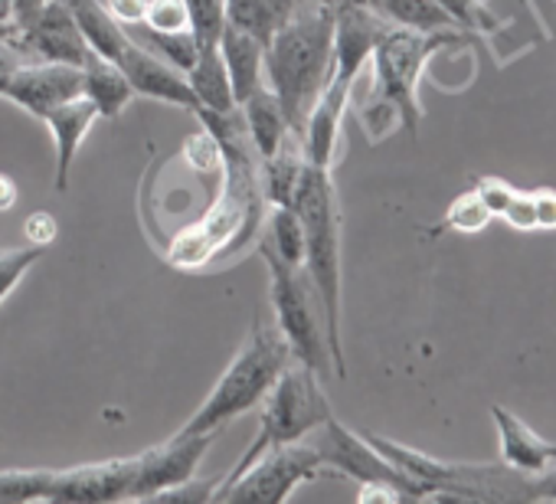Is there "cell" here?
<instances>
[{
	"mask_svg": "<svg viewBox=\"0 0 556 504\" xmlns=\"http://www.w3.org/2000/svg\"><path fill=\"white\" fill-rule=\"evenodd\" d=\"M334 63V11L302 0L295 14L265 43V83L282 102L292 131L302 138L305 118L328 83Z\"/></svg>",
	"mask_w": 556,
	"mask_h": 504,
	"instance_id": "obj_1",
	"label": "cell"
},
{
	"mask_svg": "<svg viewBox=\"0 0 556 504\" xmlns=\"http://www.w3.org/2000/svg\"><path fill=\"white\" fill-rule=\"evenodd\" d=\"M390 27L393 24L374 4H351V8L334 11V63L302 131V148H305L308 164L331 167L338 144H341L344 112H348L354 83L361 70L370 63L374 47Z\"/></svg>",
	"mask_w": 556,
	"mask_h": 504,
	"instance_id": "obj_2",
	"label": "cell"
},
{
	"mask_svg": "<svg viewBox=\"0 0 556 504\" xmlns=\"http://www.w3.org/2000/svg\"><path fill=\"white\" fill-rule=\"evenodd\" d=\"M292 210L302 223L305 239V273L318 289L325 325H328V348L334 361V377H348L344 361V338H341V203L331 180V167L305 164L299 180Z\"/></svg>",
	"mask_w": 556,
	"mask_h": 504,
	"instance_id": "obj_3",
	"label": "cell"
},
{
	"mask_svg": "<svg viewBox=\"0 0 556 504\" xmlns=\"http://www.w3.org/2000/svg\"><path fill=\"white\" fill-rule=\"evenodd\" d=\"M471 37L462 30H409L390 27L370 53L374 63V92L364 105V125L377 115H393L409 138L419 135L422 105H419V79L429 60L448 47H462Z\"/></svg>",
	"mask_w": 556,
	"mask_h": 504,
	"instance_id": "obj_4",
	"label": "cell"
},
{
	"mask_svg": "<svg viewBox=\"0 0 556 504\" xmlns=\"http://www.w3.org/2000/svg\"><path fill=\"white\" fill-rule=\"evenodd\" d=\"M292 361H295L292 348L286 335L278 331V325H268L258 318L245 344L236 351L229 367L219 374V380L206 393V400L177 432H219L226 423H232L236 416L262 403Z\"/></svg>",
	"mask_w": 556,
	"mask_h": 504,
	"instance_id": "obj_5",
	"label": "cell"
},
{
	"mask_svg": "<svg viewBox=\"0 0 556 504\" xmlns=\"http://www.w3.org/2000/svg\"><path fill=\"white\" fill-rule=\"evenodd\" d=\"M331 403L328 393L321 387V377L315 370H308L305 364L292 361L282 377L275 380V387L265 396V410L258 416L255 436L249 439L245 452L239 455V462L216 481V491L232 484L258 455H265L275 445H286V442H299L305 436H312L325 419H331ZM213 491V494H216Z\"/></svg>",
	"mask_w": 556,
	"mask_h": 504,
	"instance_id": "obj_6",
	"label": "cell"
},
{
	"mask_svg": "<svg viewBox=\"0 0 556 504\" xmlns=\"http://www.w3.org/2000/svg\"><path fill=\"white\" fill-rule=\"evenodd\" d=\"M258 252L268 266V295H271L278 331L286 335L292 357L325 380L328 374H334V361H331L325 308L315 282L308 279L305 266L278 260L265 242H258Z\"/></svg>",
	"mask_w": 556,
	"mask_h": 504,
	"instance_id": "obj_7",
	"label": "cell"
},
{
	"mask_svg": "<svg viewBox=\"0 0 556 504\" xmlns=\"http://www.w3.org/2000/svg\"><path fill=\"white\" fill-rule=\"evenodd\" d=\"M377 452H383L390 462H396L403 471H409L416 481L429 488L439 501H530L527 475L514 471L510 465H465V462H442L419 449H409L396 439L367 436Z\"/></svg>",
	"mask_w": 556,
	"mask_h": 504,
	"instance_id": "obj_8",
	"label": "cell"
},
{
	"mask_svg": "<svg viewBox=\"0 0 556 504\" xmlns=\"http://www.w3.org/2000/svg\"><path fill=\"white\" fill-rule=\"evenodd\" d=\"M328 475L318 445L312 442V436L299 439V442H286L275 445L265 455H258L232 484L219 488L213 494V501H265V504H278L289 501L302 484L315 481Z\"/></svg>",
	"mask_w": 556,
	"mask_h": 504,
	"instance_id": "obj_9",
	"label": "cell"
},
{
	"mask_svg": "<svg viewBox=\"0 0 556 504\" xmlns=\"http://www.w3.org/2000/svg\"><path fill=\"white\" fill-rule=\"evenodd\" d=\"M318 452H321V462L328 468V475H348V478H357V481H380V484H393L403 497L409 501H426L432 497L429 488L422 481H416L409 471H403L396 462H390L383 452H377L370 445L367 436L361 432H351L344 423H338L334 416L325 419L315 432H312Z\"/></svg>",
	"mask_w": 556,
	"mask_h": 504,
	"instance_id": "obj_10",
	"label": "cell"
},
{
	"mask_svg": "<svg viewBox=\"0 0 556 504\" xmlns=\"http://www.w3.org/2000/svg\"><path fill=\"white\" fill-rule=\"evenodd\" d=\"M213 442H216V432H174L161 445L138 452L131 501H154L157 491H164L184 478H193Z\"/></svg>",
	"mask_w": 556,
	"mask_h": 504,
	"instance_id": "obj_11",
	"label": "cell"
},
{
	"mask_svg": "<svg viewBox=\"0 0 556 504\" xmlns=\"http://www.w3.org/2000/svg\"><path fill=\"white\" fill-rule=\"evenodd\" d=\"M14 43L21 47L27 60H37V63H70L83 70L92 56H99L92 53L83 30L76 27V21L70 17V11L60 0H50L30 24H24L14 34Z\"/></svg>",
	"mask_w": 556,
	"mask_h": 504,
	"instance_id": "obj_12",
	"label": "cell"
},
{
	"mask_svg": "<svg viewBox=\"0 0 556 504\" xmlns=\"http://www.w3.org/2000/svg\"><path fill=\"white\" fill-rule=\"evenodd\" d=\"M135 468V455L53 468L50 501H131Z\"/></svg>",
	"mask_w": 556,
	"mask_h": 504,
	"instance_id": "obj_13",
	"label": "cell"
},
{
	"mask_svg": "<svg viewBox=\"0 0 556 504\" xmlns=\"http://www.w3.org/2000/svg\"><path fill=\"white\" fill-rule=\"evenodd\" d=\"M76 96H83V70L79 66L37 63V60H27L14 73V79H11V86L4 92L8 102H14L17 109H24L27 115L40 118V122L56 105H63V102H70Z\"/></svg>",
	"mask_w": 556,
	"mask_h": 504,
	"instance_id": "obj_14",
	"label": "cell"
},
{
	"mask_svg": "<svg viewBox=\"0 0 556 504\" xmlns=\"http://www.w3.org/2000/svg\"><path fill=\"white\" fill-rule=\"evenodd\" d=\"M115 63L128 76L135 96H144V99H154V102H164V105H174V109H187L193 115L200 112V102H197V96H193V89L187 83V73H180L170 63H164L161 56H154L138 40L128 37V43H125V50L118 53Z\"/></svg>",
	"mask_w": 556,
	"mask_h": 504,
	"instance_id": "obj_15",
	"label": "cell"
},
{
	"mask_svg": "<svg viewBox=\"0 0 556 504\" xmlns=\"http://www.w3.org/2000/svg\"><path fill=\"white\" fill-rule=\"evenodd\" d=\"M494 426H497V439H501V462L510 465L514 471L533 478L543 468H549L556 462V445L549 439H543L540 432H533L520 416H514L510 410H504L501 403L491 406Z\"/></svg>",
	"mask_w": 556,
	"mask_h": 504,
	"instance_id": "obj_16",
	"label": "cell"
},
{
	"mask_svg": "<svg viewBox=\"0 0 556 504\" xmlns=\"http://www.w3.org/2000/svg\"><path fill=\"white\" fill-rule=\"evenodd\" d=\"M96 118H99V112H96V105H92L86 96H76V99L56 105V109L43 118V125H47L50 135H53V148H56V190H60V193L70 190L73 161H76V154H79L86 135L92 131Z\"/></svg>",
	"mask_w": 556,
	"mask_h": 504,
	"instance_id": "obj_17",
	"label": "cell"
},
{
	"mask_svg": "<svg viewBox=\"0 0 556 504\" xmlns=\"http://www.w3.org/2000/svg\"><path fill=\"white\" fill-rule=\"evenodd\" d=\"M239 109H242L239 112L242 131L252 141V148L262 154V161L271 158L278 148H282L295 135L292 125H289V115H286L282 102H278V96L268 86H262L249 99H242Z\"/></svg>",
	"mask_w": 556,
	"mask_h": 504,
	"instance_id": "obj_18",
	"label": "cell"
},
{
	"mask_svg": "<svg viewBox=\"0 0 556 504\" xmlns=\"http://www.w3.org/2000/svg\"><path fill=\"white\" fill-rule=\"evenodd\" d=\"M216 50H219V56L226 63L236 105L242 99H249L255 89L265 86V43H258L255 37H249V34H242V30L226 24L223 34H219Z\"/></svg>",
	"mask_w": 556,
	"mask_h": 504,
	"instance_id": "obj_19",
	"label": "cell"
},
{
	"mask_svg": "<svg viewBox=\"0 0 556 504\" xmlns=\"http://www.w3.org/2000/svg\"><path fill=\"white\" fill-rule=\"evenodd\" d=\"M83 96L96 105L99 118L115 122L128 109V102L135 99V89H131V83H128V76L122 73L118 63L92 56L83 66Z\"/></svg>",
	"mask_w": 556,
	"mask_h": 504,
	"instance_id": "obj_20",
	"label": "cell"
},
{
	"mask_svg": "<svg viewBox=\"0 0 556 504\" xmlns=\"http://www.w3.org/2000/svg\"><path fill=\"white\" fill-rule=\"evenodd\" d=\"M187 83H190V89H193V96L200 102V112H216V115L239 112L236 96H232V86H229L226 63H223V56H219L216 47H200L197 63L187 70Z\"/></svg>",
	"mask_w": 556,
	"mask_h": 504,
	"instance_id": "obj_21",
	"label": "cell"
},
{
	"mask_svg": "<svg viewBox=\"0 0 556 504\" xmlns=\"http://www.w3.org/2000/svg\"><path fill=\"white\" fill-rule=\"evenodd\" d=\"M60 4L70 11V17L76 21V27L83 30L86 43L92 47V53H99L102 60H118V53L128 43L125 27L109 14V8L102 0H60Z\"/></svg>",
	"mask_w": 556,
	"mask_h": 504,
	"instance_id": "obj_22",
	"label": "cell"
},
{
	"mask_svg": "<svg viewBox=\"0 0 556 504\" xmlns=\"http://www.w3.org/2000/svg\"><path fill=\"white\" fill-rule=\"evenodd\" d=\"M226 4V24L255 37L258 43H268L286 21L295 14L302 0H223Z\"/></svg>",
	"mask_w": 556,
	"mask_h": 504,
	"instance_id": "obj_23",
	"label": "cell"
},
{
	"mask_svg": "<svg viewBox=\"0 0 556 504\" xmlns=\"http://www.w3.org/2000/svg\"><path fill=\"white\" fill-rule=\"evenodd\" d=\"M305 164L308 158H305L299 135H292L271 158H265V197L271 206H292Z\"/></svg>",
	"mask_w": 556,
	"mask_h": 504,
	"instance_id": "obj_24",
	"label": "cell"
},
{
	"mask_svg": "<svg viewBox=\"0 0 556 504\" xmlns=\"http://www.w3.org/2000/svg\"><path fill=\"white\" fill-rule=\"evenodd\" d=\"M374 8L396 27L409 30H458L439 0H374ZM465 34V30H462Z\"/></svg>",
	"mask_w": 556,
	"mask_h": 504,
	"instance_id": "obj_25",
	"label": "cell"
},
{
	"mask_svg": "<svg viewBox=\"0 0 556 504\" xmlns=\"http://www.w3.org/2000/svg\"><path fill=\"white\" fill-rule=\"evenodd\" d=\"M138 34H128L131 40H138L141 47H148L154 56H161L164 63H170L174 70L187 73L197 56H200V43L190 30H177V34H157V30H148L141 24H135Z\"/></svg>",
	"mask_w": 556,
	"mask_h": 504,
	"instance_id": "obj_26",
	"label": "cell"
},
{
	"mask_svg": "<svg viewBox=\"0 0 556 504\" xmlns=\"http://www.w3.org/2000/svg\"><path fill=\"white\" fill-rule=\"evenodd\" d=\"M278 260H286L292 266L305 263V239H302V223L292 206H271L268 219V236L262 239Z\"/></svg>",
	"mask_w": 556,
	"mask_h": 504,
	"instance_id": "obj_27",
	"label": "cell"
},
{
	"mask_svg": "<svg viewBox=\"0 0 556 504\" xmlns=\"http://www.w3.org/2000/svg\"><path fill=\"white\" fill-rule=\"evenodd\" d=\"M53 468H0V504L50 501Z\"/></svg>",
	"mask_w": 556,
	"mask_h": 504,
	"instance_id": "obj_28",
	"label": "cell"
},
{
	"mask_svg": "<svg viewBox=\"0 0 556 504\" xmlns=\"http://www.w3.org/2000/svg\"><path fill=\"white\" fill-rule=\"evenodd\" d=\"M47 256L43 245H17V249H4L0 252V305L11 299V292L24 282V276Z\"/></svg>",
	"mask_w": 556,
	"mask_h": 504,
	"instance_id": "obj_29",
	"label": "cell"
},
{
	"mask_svg": "<svg viewBox=\"0 0 556 504\" xmlns=\"http://www.w3.org/2000/svg\"><path fill=\"white\" fill-rule=\"evenodd\" d=\"M442 11L455 21L458 30H465L468 37H478V34H497L501 30V21H494L488 0H439Z\"/></svg>",
	"mask_w": 556,
	"mask_h": 504,
	"instance_id": "obj_30",
	"label": "cell"
},
{
	"mask_svg": "<svg viewBox=\"0 0 556 504\" xmlns=\"http://www.w3.org/2000/svg\"><path fill=\"white\" fill-rule=\"evenodd\" d=\"M187 17H190V34L197 37L200 47H216L219 34L226 27V4L223 0H184Z\"/></svg>",
	"mask_w": 556,
	"mask_h": 504,
	"instance_id": "obj_31",
	"label": "cell"
},
{
	"mask_svg": "<svg viewBox=\"0 0 556 504\" xmlns=\"http://www.w3.org/2000/svg\"><path fill=\"white\" fill-rule=\"evenodd\" d=\"M491 219H494V216H491V210L481 203V197H478L475 190H468V193H462V197L448 206V213H445V219H442V226H439V229L481 232Z\"/></svg>",
	"mask_w": 556,
	"mask_h": 504,
	"instance_id": "obj_32",
	"label": "cell"
},
{
	"mask_svg": "<svg viewBox=\"0 0 556 504\" xmlns=\"http://www.w3.org/2000/svg\"><path fill=\"white\" fill-rule=\"evenodd\" d=\"M141 27L157 30V34H177V30H190V17H187V4L184 0H148Z\"/></svg>",
	"mask_w": 556,
	"mask_h": 504,
	"instance_id": "obj_33",
	"label": "cell"
},
{
	"mask_svg": "<svg viewBox=\"0 0 556 504\" xmlns=\"http://www.w3.org/2000/svg\"><path fill=\"white\" fill-rule=\"evenodd\" d=\"M213 491H216V481L213 478H184L164 491L154 494V501H187V504H200V501H213Z\"/></svg>",
	"mask_w": 556,
	"mask_h": 504,
	"instance_id": "obj_34",
	"label": "cell"
},
{
	"mask_svg": "<svg viewBox=\"0 0 556 504\" xmlns=\"http://www.w3.org/2000/svg\"><path fill=\"white\" fill-rule=\"evenodd\" d=\"M475 193L481 197V203L491 210V216H501L504 210H507V203L514 200V187L510 184H504L501 177H478V184H475Z\"/></svg>",
	"mask_w": 556,
	"mask_h": 504,
	"instance_id": "obj_35",
	"label": "cell"
},
{
	"mask_svg": "<svg viewBox=\"0 0 556 504\" xmlns=\"http://www.w3.org/2000/svg\"><path fill=\"white\" fill-rule=\"evenodd\" d=\"M501 219L510 223L514 229H536V216H533V200H530V193L517 190L514 200L507 203V210L501 213Z\"/></svg>",
	"mask_w": 556,
	"mask_h": 504,
	"instance_id": "obj_36",
	"label": "cell"
},
{
	"mask_svg": "<svg viewBox=\"0 0 556 504\" xmlns=\"http://www.w3.org/2000/svg\"><path fill=\"white\" fill-rule=\"evenodd\" d=\"M24 232H27V242L50 249V245L56 242V232H60V226H56V219H53L50 213H43V210H40V213H34V216L27 219Z\"/></svg>",
	"mask_w": 556,
	"mask_h": 504,
	"instance_id": "obj_37",
	"label": "cell"
},
{
	"mask_svg": "<svg viewBox=\"0 0 556 504\" xmlns=\"http://www.w3.org/2000/svg\"><path fill=\"white\" fill-rule=\"evenodd\" d=\"M24 63H27V56L21 53V47L14 43V37L0 43V99H4V92H8V86H11V79H14V73H17Z\"/></svg>",
	"mask_w": 556,
	"mask_h": 504,
	"instance_id": "obj_38",
	"label": "cell"
},
{
	"mask_svg": "<svg viewBox=\"0 0 556 504\" xmlns=\"http://www.w3.org/2000/svg\"><path fill=\"white\" fill-rule=\"evenodd\" d=\"M102 4L109 8V14H112L122 27H135V24H141V17H144L148 0H102Z\"/></svg>",
	"mask_w": 556,
	"mask_h": 504,
	"instance_id": "obj_39",
	"label": "cell"
},
{
	"mask_svg": "<svg viewBox=\"0 0 556 504\" xmlns=\"http://www.w3.org/2000/svg\"><path fill=\"white\" fill-rule=\"evenodd\" d=\"M533 216L536 229H556V190H533Z\"/></svg>",
	"mask_w": 556,
	"mask_h": 504,
	"instance_id": "obj_40",
	"label": "cell"
},
{
	"mask_svg": "<svg viewBox=\"0 0 556 504\" xmlns=\"http://www.w3.org/2000/svg\"><path fill=\"white\" fill-rule=\"evenodd\" d=\"M527 491H530V501L540 497V501H556V462L549 468H543L540 475H533L527 481Z\"/></svg>",
	"mask_w": 556,
	"mask_h": 504,
	"instance_id": "obj_41",
	"label": "cell"
},
{
	"mask_svg": "<svg viewBox=\"0 0 556 504\" xmlns=\"http://www.w3.org/2000/svg\"><path fill=\"white\" fill-rule=\"evenodd\" d=\"M47 4H50V0H8V8H11V24L21 30V27L30 24Z\"/></svg>",
	"mask_w": 556,
	"mask_h": 504,
	"instance_id": "obj_42",
	"label": "cell"
},
{
	"mask_svg": "<svg viewBox=\"0 0 556 504\" xmlns=\"http://www.w3.org/2000/svg\"><path fill=\"white\" fill-rule=\"evenodd\" d=\"M361 501H403V494L393 484H380V481H361Z\"/></svg>",
	"mask_w": 556,
	"mask_h": 504,
	"instance_id": "obj_43",
	"label": "cell"
},
{
	"mask_svg": "<svg viewBox=\"0 0 556 504\" xmlns=\"http://www.w3.org/2000/svg\"><path fill=\"white\" fill-rule=\"evenodd\" d=\"M17 197H21V190H17V184H14V177L0 171V213H4V210H14Z\"/></svg>",
	"mask_w": 556,
	"mask_h": 504,
	"instance_id": "obj_44",
	"label": "cell"
},
{
	"mask_svg": "<svg viewBox=\"0 0 556 504\" xmlns=\"http://www.w3.org/2000/svg\"><path fill=\"white\" fill-rule=\"evenodd\" d=\"M321 8H331V11H341V8H351V4H374V0H315Z\"/></svg>",
	"mask_w": 556,
	"mask_h": 504,
	"instance_id": "obj_45",
	"label": "cell"
},
{
	"mask_svg": "<svg viewBox=\"0 0 556 504\" xmlns=\"http://www.w3.org/2000/svg\"><path fill=\"white\" fill-rule=\"evenodd\" d=\"M17 34V27L14 24H8V21H0V43H4V40H11Z\"/></svg>",
	"mask_w": 556,
	"mask_h": 504,
	"instance_id": "obj_46",
	"label": "cell"
}]
</instances>
